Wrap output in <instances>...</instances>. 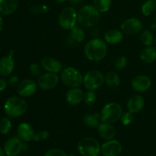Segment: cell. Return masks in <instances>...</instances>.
<instances>
[{"label": "cell", "instance_id": "6da1fadb", "mask_svg": "<svg viewBox=\"0 0 156 156\" xmlns=\"http://www.w3.org/2000/svg\"><path fill=\"white\" fill-rule=\"evenodd\" d=\"M84 53L90 61L99 62L102 60L108 53L106 42L99 38H93L85 44Z\"/></svg>", "mask_w": 156, "mask_h": 156}, {"label": "cell", "instance_id": "7a4b0ae2", "mask_svg": "<svg viewBox=\"0 0 156 156\" xmlns=\"http://www.w3.org/2000/svg\"><path fill=\"white\" fill-rule=\"evenodd\" d=\"M27 108V103L22 97L13 96L5 102L4 111L10 118H17L25 114Z\"/></svg>", "mask_w": 156, "mask_h": 156}, {"label": "cell", "instance_id": "3957f363", "mask_svg": "<svg viewBox=\"0 0 156 156\" xmlns=\"http://www.w3.org/2000/svg\"><path fill=\"white\" fill-rule=\"evenodd\" d=\"M100 12L94 5H85L78 12V21L85 27H94L100 21Z\"/></svg>", "mask_w": 156, "mask_h": 156}, {"label": "cell", "instance_id": "277c9868", "mask_svg": "<svg viewBox=\"0 0 156 156\" xmlns=\"http://www.w3.org/2000/svg\"><path fill=\"white\" fill-rule=\"evenodd\" d=\"M100 114L102 122L114 123L120 120L123 114V108L117 102H111L102 108Z\"/></svg>", "mask_w": 156, "mask_h": 156}, {"label": "cell", "instance_id": "5b68a950", "mask_svg": "<svg viewBox=\"0 0 156 156\" xmlns=\"http://www.w3.org/2000/svg\"><path fill=\"white\" fill-rule=\"evenodd\" d=\"M83 78L82 73L73 67H67L62 70L60 79L62 83L69 88H78L83 84Z\"/></svg>", "mask_w": 156, "mask_h": 156}, {"label": "cell", "instance_id": "8992f818", "mask_svg": "<svg viewBox=\"0 0 156 156\" xmlns=\"http://www.w3.org/2000/svg\"><path fill=\"white\" fill-rule=\"evenodd\" d=\"M77 149L82 156H98L101 152V145L94 138L85 137L79 142Z\"/></svg>", "mask_w": 156, "mask_h": 156}, {"label": "cell", "instance_id": "52a82bcc", "mask_svg": "<svg viewBox=\"0 0 156 156\" xmlns=\"http://www.w3.org/2000/svg\"><path fill=\"white\" fill-rule=\"evenodd\" d=\"M78 21V12L72 6L66 7L61 11L58 18L59 25L64 30H71Z\"/></svg>", "mask_w": 156, "mask_h": 156}, {"label": "cell", "instance_id": "ba28073f", "mask_svg": "<svg viewBox=\"0 0 156 156\" xmlns=\"http://www.w3.org/2000/svg\"><path fill=\"white\" fill-rule=\"evenodd\" d=\"M105 76L98 70H90L83 78V85L88 91H95L102 86Z\"/></svg>", "mask_w": 156, "mask_h": 156}, {"label": "cell", "instance_id": "9c48e42d", "mask_svg": "<svg viewBox=\"0 0 156 156\" xmlns=\"http://www.w3.org/2000/svg\"><path fill=\"white\" fill-rule=\"evenodd\" d=\"M123 33L127 35L137 34L143 31V24L140 19L136 18H130L125 20L120 25Z\"/></svg>", "mask_w": 156, "mask_h": 156}, {"label": "cell", "instance_id": "30bf717a", "mask_svg": "<svg viewBox=\"0 0 156 156\" xmlns=\"http://www.w3.org/2000/svg\"><path fill=\"white\" fill-rule=\"evenodd\" d=\"M59 76L56 73H48L41 75L37 79V85L43 90H51L59 83Z\"/></svg>", "mask_w": 156, "mask_h": 156}, {"label": "cell", "instance_id": "8fae6325", "mask_svg": "<svg viewBox=\"0 0 156 156\" xmlns=\"http://www.w3.org/2000/svg\"><path fill=\"white\" fill-rule=\"evenodd\" d=\"M37 83L33 79H27L19 82L16 87L17 93L22 98L30 97L36 93Z\"/></svg>", "mask_w": 156, "mask_h": 156}, {"label": "cell", "instance_id": "7c38bea8", "mask_svg": "<svg viewBox=\"0 0 156 156\" xmlns=\"http://www.w3.org/2000/svg\"><path fill=\"white\" fill-rule=\"evenodd\" d=\"M24 144L17 137H12L5 142L3 149L7 156H18L23 150Z\"/></svg>", "mask_w": 156, "mask_h": 156}, {"label": "cell", "instance_id": "4fadbf2b", "mask_svg": "<svg viewBox=\"0 0 156 156\" xmlns=\"http://www.w3.org/2000/svg\"><path fill=\"white\" fill-rule=\"evenodd\" d=\"M121 152L122 145L117 140H108L101 146V152L103 156H118Z\"/></svg>", "mask_w": 156, "mask_h": 156}, {"label": "cell", "instance_id": "5bb4252c", "mask_svg": "<svg viewBox=\"0 0 156 156\" xmlns=\"http://www.w3.org/2000/svg\"><path fill=\"white\" fill-rule=\"evenodd\" d=\"M152 85V81L150 78L144 75H140L136 76L131 82V86L133 89L138 92H144L148 91Z\"/></svg>", "mask_w": 156, "mask_h": 156}, {"label": "cell", "instance_id": "9a60e30c", "mask_svg": "<svg viewBox=\"0 0 156 156\" xmlns=\"http://www.w3.org/2000/svg\"><path fill=\"white\" fill-rule=\"evenodd\" d=\"M41 66L44 70L48 73H59L62 70V64L60 61L50 56L43 58L41 62Z\"/></svg>", "mask_w": 156, "mask_h": 156}, {"label": "cell", "instance_id": "2e32d148", "mask_svg": "<svg viewBox=\"0 0 156 156\" xmlns=\"http://www.w3.org/2000/svg\"><path fill=\"white\" fill-rule=\"evenodd\" d=\"M15 69V61L13 56L8 54L0 59V76L8 77L10 76Z\"/></svg>", "mask_w": 156, "mask_h": 156}, {"label": "cell", "instance_id": "e0dca14e", "mask_svg": "<svg viewBox=\"0 0 156 156\" xmlns=\"http://www.w3.org/2000/svg\"><path fill=\"white\" fill-rule=\"evenodd\" d=\"M84 94L83 91L81 88H72L69 90L66 94V102L70 105H78L84 101Z\"/></svg>", "mask_w": 156, "mask_h": 156}, {"label": "cell", "instance_id": "ac0fdd59", "mask_svg": "<svg viewBox=\"0 0 156 156\" xmlns=\"http://www.w3.org/2000/svg\"><path fill=\"white\" fill-rule=\"evenodd\" d=\"M18 138L23 142L28 143V142L34 140V131L32 126L29 123H21L18 126Z\"/></svg>", "mask_w": 156, "mask_h": 156}, {"label": "cell", "instance_id": "d6986e66", "mask_svg": "<svg viewBox=\"0 0 156 156\" xmlns=\"http://www.w3.org/2000/svg\"><path fill=\"white\" fill-rule=\"evenodd\" d=\"M145 106V100L140 94L131 96L127 101V108L129 112L136 114L140 112Z\"/></svg>", "mask_w": 156, "mask_h": 156}, {"label": "cell", "instance_id": "ffe728a7", "mask_svg": "<svg viewBox=\"0 0 156 156\" xmlns=\"http://www.w3.org/2000/svg\"><path fill=\"white\" fill-rule=\"evenodd\" d=\"M98 132L100 136L107 141L114 140L116 136L115 128L111 125V123H105V122H103L98 125Z\"/></svg>", "mask_w": 156, "mask_h": 156}, {"label": "cell", "instance_id": "44dd1931", "mask_svg": "<svg viewBox=\"0 0 156 156\" xmlns=\"http://www.w3.org/2000/svg\"><path fill=\"white\" fill-rule=\"evenodd\" d=\"M19 5V0H0V14L10 15L13 14Z\"/></svg>", "mask_w": 156, "mask_h": 156}, {"label": "cell", "instance_id": "7402d4cb", "mask_svg": "<svg viewBox=\"0 0 156 156\" xmlns=\"http://www.w3.org/2000/svg\"><path fill=\"white\" fill-rule=\"evenodd\" d=\"M105 42L109 44H117L122 41L123 38L121 30L117 29H111L105 32L104 35Z\"/></svg>", "mask_w": 156, "mask_h": 156}, {"label": "cell", "instance_id": "603a6c76", "mask_svg": "<svg viewBox=\"0 0 156 156\" xmlns=\"http://www.w3.org/2000/svg\"><path fill=\"white\" fill-rule=\"evenodd\" d=\"M140 59L144 63L149 64L156 60V48L152 46H149L143 49L140 55Z\"/></svg>", "mask_w": 156, "mask_h": 156}, {"label": "cell", "instance_id": "cb8c5ba5", "mask_svg": "<svg viewBox=\"0 0 156 156\" xmlns=\"http://www.w3.org/2000/svg\"><path fill=\"white\" fill-rule=\"evenodd\" d=\"M83 123L85 126L90 128H98L100 124L101 114L94 113V114H88L83 117Z\"/></svg>", "mask_w": 156, "mask_h": 156}, {"label": "cell", "instance_id": "d4e9b609", "mask_svg": "<svg viewBox=\"0 0 156 156\" xmlns=\"http://www.w3.org/2000/svg\"><path fill=\"white\" fill-rule=\"evenodd\" d=\"M105 82H106L108 87L111 89H116L119 87L120 83V78L116 72H108L105 76Z\"/></svg>", "mask_w": 156, "mask_h": 156}, {"label": "cell", "instance_id": "484cf974", "mask_svg": "<svg viewBox=\"0 0 156 156\" xmlns=\"http://www.w3.org/2000/svg\"><path fill=\"white\" fill-rule=\"evenodd\" d=\"M112 0H93V5L100 13H105L111 9Z\"/></svg>", "mask_w": 156, "mask_h": 156}, {"label": "cell", "instance_id": "4316f807", "mask_svg": "<svg viewBox=\"0 0 156 156\" xmlns=\"http://www.w3.org/2000/svg\"><path fill=\"white\" fill-rule=\"evenodd\" d=\"M71 39L75 42L81 43L85 40V33L83 29L80 27L75 26L71 30Z\"/></svg>", "mask_w": 156, "mask_h": 156}, {"label": "cell", "instance_id": "83f0119b", "mask_svg": "<svg viewBox=\"0 0 156 156\" xmlns=\"http://www.w3.org/2000/svg\"><path fill=\"white\" fill-rule=\"evenodd\" d=\"M140 41L146 47L152 45V43L154 42V37L152 32L148 29L143 30L140 34Z\"/></svg>", "mask_w": 156, "mask_h": 156}, {"label": "cell", "instance_id": "f1b7e54d", "mask_svg": "<svg viewBox=\"0 0 156 156\" xmlns=\"http://www.w3.org/2000/svg\"><path fill=\"white\" fill-rule=\"evenodd\" d=\"M12 123L9 117H3L0 119V133L6 135L11 131Z\"/></svg>", "mask_w": 156, "mask_h": 156}, {"label": "cell", "instance_id": "f546056e", "mask_svg": "<svg viewBox=\"0 0 156 156\" xmlns=\"http://www.w3.org/2000/svg\"><path fill=\"white\" fill-rule=\"evenodd\" d=\"M142 13L144 16H149L152 15L154 12L155 9V6H154V3L152 0H147L144 4L142 6Z\"/></svg>", "mask_w": 156, "mask_h": 156}, {"label": "cell", "instance_id": "4dcf8cb0", "mask_svg": "<svg viewBox=\"0 0 156 156\" xmlns=\"http://www.w3.org/2000/svg\"><path fill=\"white\" fill-rule=\"evenodd\" d=\"M97 101V95L94 91H87L84 96V101L87 105H93Z\"/></svg>", "mask_w": 156, "mask_h": 156}, {"label": "cell", "instance_id": "1f68e13d", "mask_svg": "<svg viewBox=\"0 0 156 156\" xmlns=\"http://www.w3.org/2000/svg\"><path fill=\"white\" fill-rule=\"evenodd\" d=\"M30 11L31 13L41 15V14H45L48 12L49 7L46 5H37L31 6L30 8Z\"/></svg>", "mask_w": 156, "mask_h": 156}, {"label": "cell", "instance_id": "d6a6232c", "mask_svg": "<svg viewBox=\"0 0 156 156\" xmlns=\"http://www.w3.org/2000/svg\"><path fill=\"white\" fill-rule=\"evenodd\" d=\"M133 114L129 112V111H128V112L123 113V114H122L121 116V118H120V121H121V123H123V125L128 126V125L131 124V123H133Z\"/></svg>", "mask_w": 156, "mask_h": 156}, {"label": "cell", "instance_id": "836d02e7", "mask_svg": "<svg viewBox=\"0 0 156 156\" xmlns=\"http://www.w3.org/2000/svg\"><path fill=\"white\" fill-rule=\"evenodd\" d=\"M126 64H127V59L126 56H120L116 59L115 62H114V66H115L116 69L121 70L126 66Z\"/></svg>", "mask_w": 156, "mask_h": 156}, {"label": "cell", "instance_id": "e575fe53", "mask_svg": "<svg viewBox=\"0 0 156 156\" xmlns=\"http://www.w3.org/2000/svg\"><path fill=\"white\" fill-rule=\"evenodd\" d=\"M50 136V133L47 130H41L38 132L35 133L34 136V141L40 142L42 140H45L49 138Z\"/></svg>", "mask_w": 156, "mask_h": 156}, {"label": "cell", "instance_id": "d590c367", "mask_svg": "<svg viewBox=\"0 0 156 156\" xmlns=\"http://www.w3.org/2000/svg\"><path fill=\"white\" fill-rule=\"evenodd\" d=\"M44 156H68V154L62 149H51L45 152Z\"/></svg>", "mask_w": 156, "mask_h": 156}, {"label": "cell", "instance_id": "8d00e7d4", "mask_svg": "<svg viewBox=\"0 0 156 156\" xmlns=\"http://www.w3.org/2000/svg\"><path fill=\"white\" fill-rule=\"evenodd\" d=\"M29 73L33 76H40L41 73V66L37 63H32L29 66Z\"/></svg>", "mask_w": 156, "mask_h": 156}, {"label": "cell", "instance_id": "74e56055", "mask_svg": "<svg viewBox=\"0 0 156 156\" xmlns=\"http://www.w3.org/2000/svg\"><path fill=\"white\" fill-rule=\"evenodd\" d=\"M20 81H19V78L16 76H11L9 78V85L10 86L12 87H15V86H18V85L19 84Z\"/></svg>", "mask_w": 156, "mask_h": 156}, {"label": "cell", "instance_id": "f35d334b", "mask_svg": "<svg viewBox=\"0 0 156 156\" xmlns=\"http://www.w3.org/2000/svg\"><path fill=\"white\" fill-rule=\"evenodd\" d=\"M7 82L5 79H0V92H2V91H3L5 89L6 87H7Z\"/></svg>", "mask_w": 156, "mask_h": 156}, {"label": "cell", "instance_id": "ab89813d", "mask_svg": "<svg viewBox=\"0 0 156 156\" xmlns=\"http://www.w3.org/2000/svg\"><path fill=\"white\" fill-rule=\"evenodd\" d=\"M91 34H93V36H94V38H98L97 37L98 36L99 34H100V32H99L98 29L97 28H94L92 30V31H91Z\"/></svg>", "mask_w": 156, "mask_h": 156}, {"label": "cell", "instance_id": "60d3db41", "mask_svg": "<svg viewBox=\"0 0 156 156\" xmlns=\"http://www.w3.org/2000/svg\"><path fill=\"white\" fill-rule=\"evenodd\" d=\"M3 26H4V23H3V19L1 16V14H0V32L2 30Z\"/></svg>", "mask_w": 156, "mask_h": 156}, {"label": "cell", "instance_id": "b9f144b4", "mask_svg": "<svg viewBox=\"0 0 156 156\" xmlns=\"http://www.w3.org/2000/svg\"><path fill=\"white\" fill-rule=\"evenodd\" d=\"M5 153L4 149L0 146V156H5Z\"/></svg>", "mask_w": 156, "mask_h": 156}, {"label": "cell", "instance_id": "7bdbcfd3", "mask_svg": "<svg viewBox=\"0 0 156 156\" xmlns=\"http://www.w3.org/2000/svg\"><path fill=\"white\" fill-rule=\"evenodd\" d=\"M81 1H82V0H70L71 3H73V4H77V3L80 2Z\"/></svg>", "mask_w": 156, "mask_h": 156}, {"label": "cell", "instance_id": "ee69618b", "mask_svg": "<svg viewBox=\"0 0 156 156\" xmlns=\"http://www.w3.org/2000/svg\"><path fill=\"white\" fill-rule=\"evenodd\" d=\"M55 1L58 3H62V2H65L66 0H55Z\"/></svg>", "mask_w": 156, "mask_h": 156}, {"label": "cell", "instance_id": "f6af8a7d", "mask_svg": "<svg viewBox=\"0 0 156 156\" xmlns=\"http://www.w3.org/2000/svg\"><path fill=\"white\" fill-rule=\"evenodd\" d=\"M154 41H155V45H156V34H155V37H154Z\"/></svg>", "mask_w": 156, "mask_h": 156}, {"label": "cell", "instance_id": "bcb514c9", "mask_svg": "<svg viewBox=\"0 0 156 156\" xmlns=\"http://www.w3.org/2000/svg\"><path fill=\"white\" fill-rule=\"evenodd\" d=\"M68 156H76L74 155V154H69Z\"/></svg>", "mask_w": 156, "mask_h": 156}, {"label": "cell", "instance_id": "7dc6e473", "mask_svg": "<svg viewBox=\"0 0 156 156\" xmlns=\"http://www.w3.org/2000/svg\"><path fill=\"white\" fill-rule=\"evenodd\" d=\"M155 22H156V15H155Z\"/></svg>", "mask_w": 156, "mask_h": 156}, {"label": "cell", "instance_id": "c3c4849f", "mask_svg": "<svg viewBox=\"0 0 156 156\" xmlns=\"http://www.w3.org/2000/svg\"><path fill=\"white\" fill-rule=\"evenodd\" d=\"M151 156H153V155H151Z\"/></svg>", "mask_w": 156, "mask_h": 156}, {"label": "cell", "instance_id": "681fc988", "mask_svg": "<svg viewBox=\"0 0 156 156\" xmlns=\"http://www.w3.org/2000/svg\"><path fill=\"white\" fill-rule=\"evenodd\" d=\"M0 119H1V118H0Z\"/></svg>", "mask_w": 156, "mask_h": 156}]
</instances>
